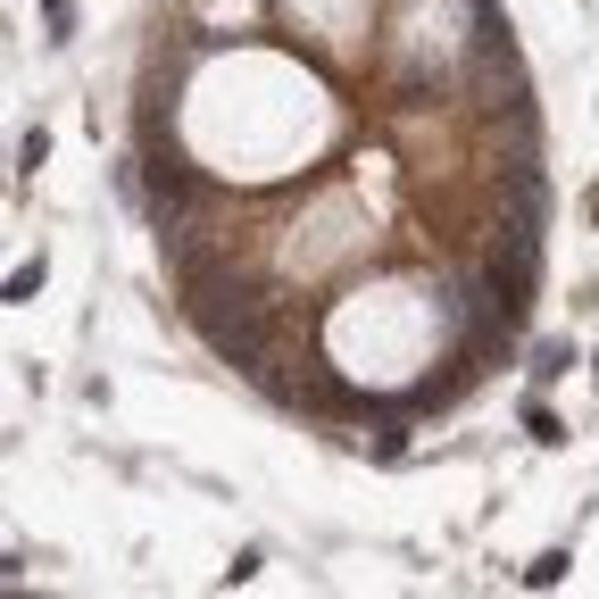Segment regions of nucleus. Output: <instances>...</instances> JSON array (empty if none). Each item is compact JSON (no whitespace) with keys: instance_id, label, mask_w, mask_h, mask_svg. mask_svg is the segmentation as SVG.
I'll list each match as a JSON object with an SVG mask.
<instances>
[{"instance_id":"2","label":"nucleus","mask_w":599,"mask_h":599,"mask_svg":"<svg viewBox=\"0 0 599 599\" xmlns=\"http://www.w3.org/2000/svg\"><path fill=\"white\" fill-rule=\"evenodd\" d=\"M524 433H533L542 449H558V442H566V425H558V416L542 409V400H524Z\"/></svg>"},{"instance_id":"6","label":"nucleus","mask_w":599,"mask_h":599,"mask_svg":"<svg viewBox=\"0 0 599 599\" xmlns=\"http://www.w3.org/2000/svg\"><path fill=\"white\" fill-rule=\"evenodd\" d=\"M42 292V259L34 266H18V275H9V300H34Z\"/></svg>"},{"instance_id":"3","label":"nucleus","mask_w":599,"mask_h":599,"mask_svg":"<svg viewBox=\"0 0 599 599\" xmlns=\"http://www.w3.org/2000/svg\"><path fill=\"white\" fill-rule=\"evenodd\" d=\"M524 582H533V591H549V582H566V549H542V558L524 566Z\"/></svg>"},{"instance_id":"1","label":"nucleus","mask_w":599,"mask_h":599,"mask_svg":"<svg viewBox=\"0 0 599 599\" xmlns=\"http://www.w3.org/2000/svg\"><path fill=\"white\" fill-rule=\"evenodd\" d=\"M566 367H575V358H566L558 341H542V350H533V392H549V383H558Z\"/></svg>"},{"instance_id":"4","label":"nucleus","mask_w":599,"mask_h":599,"mask_svg":"<svg viewBox=\"0 0 599 599\" xmlns=\"http://www.w3.org/2000/svg\"><path fill=\"white\" fill-rule=\"evenodd\" d=\"M42 159H51V133H42V126H34V133H25V142H18V167H25V175H34V167H42Z\"/></svg>"},{"instance_id":"7","label":"nucleus","mask_w":599,"mask_h":599,"mask_svg":"<svg viewBox=\"0 0 599 599\" xmlns=\"http://www.w3.org/2000/svg\"><path fill=\"white\" fill-rule=\"evenodd\" d=\"M591 225H599V192H591Z\"/></svg>"},{"instance_id":"5","label":"nucleus","mask_w":599,"mask_h":599,"mask_svg":"<svg viewBox=\"0 0 599 599\" xmlns=\"http://www.w3.org/2000/svg\"><path fill=\"white\" fill-rule=\"evenodd\" d=\"M42 18H51V42L75 34V0H42Z\"/></svg>"}]
</instances>
